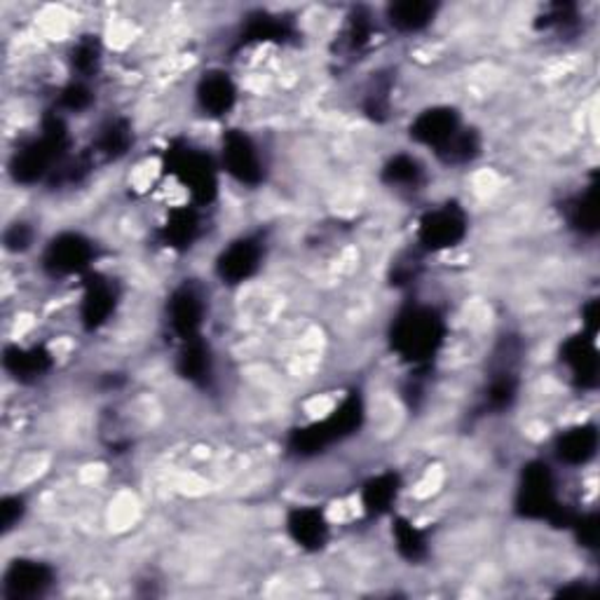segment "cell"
<instances>
[{
  "mask_svg": "<svg viewBox=\"0 0 600 600\" xmlns=\"http://www.w3.org/2000/svg\"><path fill=\"white\" fill-rule=\"evenodd\" d=\"M203 234V218L197 207H176L170 211L165 226L160 228L162 244L170 249H188Z\"/></svg>",
  "mask_w": 600,
  "mask_h": 600,
  "instance_id": "obj_19",
  "label": "cell"
},
{
  "mask_svg": "<svg viewBox=\"0 0 600 600\" xmlns=\"http://www.w3.org/2000/svg\"><path fill=\"white\" fill-rule=\"evenodd\" d=\"M118 305V291L111 280H103L95 275L87 280L83 298H80V321L87 331H95L103 326L111 315L116 313Z\"/></svg>",
  "mask_w": 600,
  "mask_h": 600,
  "instance_id": "obj_15",
  "label": "cell"
},
{
  "mask_svg": "<svg viewBox=\"0 0 600 600\" xmlns=\"http://www.w3.org/2000/svg\"><path fill=\"white\" fill-rule=\"evenodd\" d=\"M469 232L467 214L460 205L448 203L429 209L417 223V247L427 253L446 251L465 242Z\"/></svg>",
  "mask_w": 600,
  "mask_h": 600,
  "instance_id": "obj_5",
  "label": "cell"
},
{
  "mask_svg": "<svg viewBox=\"0 0 600 600\" xmlns=\"http://www.w3.org/2000/svg\"><path fill=\"white\" fill-rule=\"evenodd\" d=\"M519 396V375L512 367H504L493 373L486 388V408L490 411H506Z\"/></svg>",
  "mask_w": 600,
  "mask_h": 600,
  "instance_id": "obj_26",
  "label": "cell"
},
{
  "mask_svg": "<svg viewBox=\"0 0 600 600\" xmlns=\"http://www.w3.org/2000/svg\"><path fill=\"white\" fill-rule=\"evenodd\" d=\"M479 155H481V137L477 134V130H469V127H462L460 134L439 153V157L446 162V165H469V162L477 160Z\"/></svg>",
  "mask_w": 600,
  "mask_h": 600,
  "instance_id": "obj_28",
  "label": "cell"
},
{
  "mask_svg": "<svg viewBox=\"0 0 600 600\" xmlns=\"http://www.w3.org/2000/svg\"><path fill=\"white\" fill-rule=\"evenodd\" d=\"M176 371L181 378L188 380L190 385H199V388L209 385V380L214 378V357H211V348L205 342L203 336L181 342V350L176 357Z\"/></svg>",
  "mask_w": 600,
  "mask_h": 600,
  "instance_id": "obj_18",
  "label": "cell"
},
{
  "mask_svg": "<svg viewBox=\"0 0 600 600\" xmlns=\"http://www.w3.org/2000/svg\"><path fill=\"white\" fill-rule=\"evenodd\" d=\"M286 533L303 552H321L331 539V525L317 506H296L286 516Z\"/></svg>",
  "mask_w": 600,
  "mask_h": 600,
  "instance_id": "obj_12",
  "label": "cell"
},
{
  "mask_svg": "<svg viewBox=\"0 0 600 600\" xmlns=\"http://www.w3.org/2000/svg\"><path fill=\"white\" fill-rule=\"evenodd\" d=\"M35 240V230L31 228V223L26 221H17L12 223L6 234H3V242H6V249L8 251H14V253H22L26 249H31Z\"/></svg>",
  "mask_w": 600,
  "mask_h": 600,
  "instance_id": "obj_30",
  "label": "cell"
},
{
  "mask_svg": "<svg viewBox=\"0 0 600 600\" xmlns=\"http://www.w3.org/2000/svg\"><path fill=\"white\" fill-rule=\"evenodd\" d=\"M97 259L92 240L80 232H59L43 251V268L52 277L83 275Z\"/></svg>",
  "mask_w": 600,
  "mask_h": 600,
  "instance_id": "obj_7",
  "label": "cell"
},
{
  "mask_svg": "<svg viewBox=\"0 0 600 600\" xmlns=\"http://www.w3.org/2000/svg\"><path fill=\"white\" fill-rule=\"evenodd\" d=\"M221 167L247 188H259L265 181V162L259 143L244 130H228L223 134Z\"/></svg>",
  "mask_w": 600,
  "mask_h": 600,
  "instance_id": "obj_6",
  "label": "cell"
},
{
  "mask_svg": "<svg viewBox=\"0 0 600 600\" xmlns=\"http://www.w3.org/2000/svg\"><path fill=\"white\" fill-rule=\"evenodd\" d=\"M392 537H394V547H396L399 556H402L404 560L421 563L427 558V554H429L427 537L421 528H415L408 519H394Z\"/></svg>",
  "mask_w": 600,
  "mask_h": 600,
  "instance_id": "obj_25",
  "label": "cell"
},
{
  "mask_svg": "<svg viewBox=\"0 0 600 600\" xmlns=\"http://www.w3.org/2000/svg\"><path fill=\"white\" fill-rule=\"evenodd\" d=\"M199 111L209 118H226L238 103V85L226 70H207L195 87Z\"/></svg>",
  "mask_w": 600,
  "mask_h": 600,
  "instance_id": "obj_14",
  "label": "cell"
},
{
  "mask_svg": "<svg viewBox=\"0 0 600 600\" xmlns=\"http://www.w3.org/2000/svg\"><path fill=\"white\" fill-rule=\"evenodd\" d=\"M101 66V45L97 39H92V35H87V39L78 41L76 45H73V52H70V68L73 73H78L76 80H89L95 78V73L99 70Z\"/></svg>",
  "mask_w": 600,
  "mask_h": 600,
  "instance_id": "obj_27",
  "label": "cell"
},
{
  "mask_svg": "<svg viewBox=\"0 0 600 600\" xmlns=\"http://www.w3.org/2000/svg\"><path fill=\"white\" fill-rule=\"evenodd\" d=\"M134 145L132 124L124 118H111L99 127V132L92 141V153L106 162L124 157Z\"/></svg>",
  "mask_w": 600,
  "mask_h": 600,
  "instance_id": "obj_21",
  "label": "cell"
},
{
  "mask_svg": "<svg viewBox=\"0 0 600 600\" xmlns=\"http://www.w3.org/2000/svg\"><path fill=\"white\" fill-rule=\"evenodd\" d=\"M446 340V321L429 305H411L396 315L390 342L392 350L415 369H427Z\"/></svg>",
  "mask_w": 600,
  "mask_h": 600,
  "instance_id": "obj_1",
  "label": "cell"
},
{
  "mask_svg": "<svg viewBox=\"0 0 600 600\" xmlns=\"http://www.w3.org/2000/svg\"><path fill=\"white\" fill-rule=\"evenodd\" d=\"M216 162L193 145H172L167 151V172L176 176V181L186 190H190L193 199L199 207H207L218 193V172Z\"/></svg>",
  "mask_w": 600,
  "mask_h": 600,
  "instance_id": "obj_4",
  "label": "cell"
},
{
  "mask_svg": "<svg viewBox=\"0 0 600 600\" xmlns=\"http://www.w3.org/2000/svg\"><path fill=\"white\" fill-rule=\"evenodd\" d=\"M462 120L456 108L450 106H434L423 111L411 122V139L421 145H427L439 155L446 145L456 139L462 130Z\"/></svg>",
  "mask_w": 600,
  "mask_h": 600,
  "instance_id": "obj_9",
  "label": "cell"
},
{
  "mask_svg": "<svg viewBox=\"0 0 600 600\" xmlns=\"http://www.w3.org/2000/svg\"><path fill=\"white\" fill-rule=\"evenodd\" d=\"M207 305L199 291L190 284L178 286L167 301V321L172 334L181 340H193L203 336Z\"/></svg>",
  "mask_w": 600,
  "mask_h": 600,
  "instance_id": "obj_10",
  "label": "cell"
},
{
  "mask_svg": "<svg viewBox=\"0 0 600 600\" xmlns=\"http://www.w3.org/2000/svg\"><path fill=\"white\" fill-rule=\"evenodd\" d=\"M383 184L396 190H417L425 184V167L421 165V160L408 155V153H399L390 157L383 167Z\"/></svg>",
  "mask_w": 600,
  "mask_h": 600,
  "instance_id": "obj_23",
  "label": "cell"
},
{
  "mask_svg": "<svg viewBox=\"0 0 600 600\" xmlns=\"http://www.w3.org/2000/svg\"><path fill=\"white\" fill-rule=\"evenodd\" d=\"M92 103H95V92L85 80L68 83L57 99L59 111H68V113H83Z\"/></svg>",
  "mask_w": 600,
  "mask_h": 600,
  "instance_id": "obj_29",
  "label": "cell"
},
{
  "mask_svg": "<svg viewBox=\"0 0 600 600\" xmlns=\"http://www.w3.org/2000/svg\"><path fill=\"white\" fill-rule=\"evenodd\" d=\"M598 432L593 425H577L560 432L554 441V456L568 467H585L596 458Z\"/></svg>",
  "mask_w": 600,
  "mask_h": 600,
  "instance_id": "obj_16",
  "label": "cell"
},
{
  "mask_svg": "<svg viewBox=\"0 0 600 600\" xmlns=\"http://www.w3.org/2000/svg\"><path fill=\"white\" fill-rule=\"evenodd\" d=\"M263 242L251 234L232 240L216 259V275L223 284H242L261 270Z\"/></svg>",
  "mask_w": 600,
  "mask_h": 600,
  "instance_id": "obj_8",
  "label": "cell"
},
{
  "mask_svg": "<svg viewBox=\"0 0 600 600\" xmlns=\"http://www.w3.org/2000/svg\"><path fill=\"white\" fill-rule=\"evenodd\" d=\"M439 6L425 3V0H406V3H392L388 8V24L396 33H421L425 31L436 17Z\"/></svg>",
  "mask_w": 600,
  "mask_h": 600,
  "instance_id": "obj_22",
  "label": "cell"
},
{
  "mask_svg": "<svg viewBox=\"0 0 600 600\" xmlns=\"http://www.w3.org/2000/svg\"><path fill=\"white\" fill-rule=\"evenodd\" d=\"M52 354L43 345H33V348H20V345H8L3 354L6 371L20 380V383H35L43 375L52 371Z\"/></svg>",
  "mask_w": 600,
  "mask_h": 600,
  "instance_id": "obj_17",
  "label": "cell"
},
{
  "mask_svg": "<svg viewBox=\"0 0 600 600\" xmlns=\"http://www.w3.org/2000/svg\"><path fill=\"white\" fill-rule=\"evenodd\" d=\"M24 512L26 506L20 495L3 498V502H0V525H3V533H10L14 525H20Z\"/></svg>",
  "mask_w": 600,
  "mask_h": 600,
  "instance_id": "obj_31",
  "label": "cell"
},
{
  "mask_svg": "<svg viewBox=\"0 0 600 600\" xmlns=\"http://www.w3.org/2000/svg\"><path fill=\"white\" fill-rule=\"evenodd\" d=\"M516 514L531 521H552L570 525L556 493V477L547 462L533 460L523 467L521 483L516 490Z\"/></svg>",
  "mask_w": 600,
  "mask_h": 600,
  "instance_id": "obj_3",
  "label": "cell"
},
{
  "mask_svg": "<svg viewBox=\"0 0 600 600\" xmlns=\"http://www.w3.org/2000/svg\"><path fill=\"white\" fill-rule=\"evenodd\" d=\"M54 585V570L47 563L20 558L12 560L3 577V598L31 600L45 596Z\"/></svg>",
  "mask_w": 600,
  "mask_h": 600,
  "instance_id": "obj_11",
  "label": "cell"
},
{
  "mask_svg": "<svg viewBox=\"0 0 600 600\" xmlns=\"http://www.w3.org/2000/svg\"><path fill=\"white\" fill-rule=\"evenodd\" d=\"M560 361L566 363L575 385L581 390H593L598 383V350L596 336L579 334L568 338L560 348Z\"/></svg>",
  "mask_w": 600,
  "mask_h": 600,
  "instance_id": "obj_13",
  "label": "cell"
},
{
  "mask_svg": "<svg viewBox=\"0 0 600 600\" xmlns=\"http://www.w3.org/2000/svg\"><path fill=\"white\" fill-rule=\"evenodd\" d=\"M399 490H402V479L394 471H385V474H378L369 479L361 488V506L367 516L378 519L392 512V506L399 498Z\"/></svg>",
  "mask_w": 600,
  "mask_h": 600,
  "instance_id": "obj_20",
  "label": "cell"
},
{
  "mask_svg": "<svg viewBox=\"0 0 600 600\" xmlns=\"http://www.w3.org/2000/svg\"><path fill=\"white\" fill-rule=\"evenodd\" d=\"M566 216H568L570 228H575L577 232L596 234V230H598V188H596V184H591L589 188H585L570 199L568 207H566Z\"/></svg>",
  "mask_w": 600,
  "mask_h": 600,
  "instance_id": "obj_24",
  "label": "cell"
},
{
  "mask_svg": "<svg viewBox=\"0 0 600 600\" xmlns=\"http://www.w3.org/2000/svg\"><path fill=\"white\" fill-rule=\"evenodd\" d=\"M363 423V402L361 394L352 392L319 423L296 429L288 439V452L296 458H315L334 444H340L361 427Z\"/></svg>",
  "mask_w": 600,
  "mask_h": 600,
  "instance_id": "obj_2",
  "label": "cell"
}]
</instances>
